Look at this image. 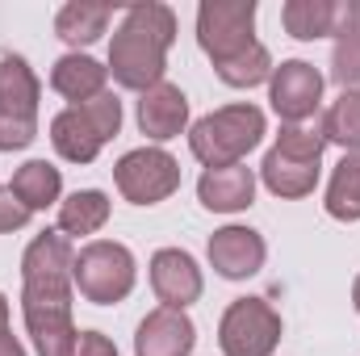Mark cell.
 Instances as JSON below:
<instances>
[{
    "instance_id": "1",
    "label": "cell",
    "mask_w": 360,
    "mask_h": 356,
    "mask_svg": "<svg viewBox=\"0 0 360 356\" xmlns=\"http://www.w3.org/2000/svg\"><path fill=\"white\" fill-rule=\"evenodd\" d=\"M72 268L76 252L72 239L59 231H42L30 239L21 256V314L38 356H72L76 323H72Z\"/></svg>"
},
{
    "instance_id": "2",
    "label": "cell",
    "mask_w": 360,
    "mask_h": 356,
    "mask_svg": "<svg viewBox=\"0 0 360 356\" xmlns=\"http://www.w3.org/2000/svg\"><path fill=\"white\" fill-rule=\"evenodd\" d=\"M176 42V13L160 0L130 4L113 42H109V72L122 89L147 92L164 84L168 51Z\"/></svg>"
},
{
    "instance_id": "3",
    "label": "cell",
    "mask_w": 360,
    "mask_h": 356,
    "mask_svg": "<svg viewBox=\"0 0 360 356\" xmlns=\"http://www.w3.org/2000/svg\"><path fill=\"white\" fill-rule=\"evenodd\" d=\"M264 130H269L264 109L252 105V101H235V105H222V109L205 113L188 130V151L205 168H231V164H243V155L260 147Z\"/></svg>"
},
{
    "instance_id": "4",
    "label": "cell",
    "mask_w": 360,
    "mask_h": 356,
    "mask_svg": "<svg viewBox=\"0 0 360 356\" xmlns=\"http://www.w3.org/2000/svg\"><path fill=\"white\" fill-rule=\"evenodd\" d=\"M122 130V101L113 92H101L84 105H68L51 117V143L68 164H92L109 139Z\"/></svg>"
},
{
    "instance_id": "5",
    "label": "cell",
    "mask_w": 360,
    "mask_h": 356,
    "mask_svg": "<svg viewBox=\"0 0 360 356\" xmlns=\"http://www.w3.org/2000/svg\"><path fill=\"white\" fill-rule=\"evenodd\" d=\"M323 147H327L323 134L302 130V126H285L260 164V177H264L272 197L293 201V197L314 193L319 172H323Z\"/></svg>"
},
{
    "instance_id": "6",
    "label": "cell",
    "mask_w": 360,
    "mask_h": 356,
    "mask_svg": "<svg viewBox=\"0 0 360 356\" xmlns=\"http://www.w3.org/2000/svg\"><path fill=\"white\" fill-rule=\"evenodd\" d=\"M197 42L210 55L214 72L243 59L256 46V0H201Z\"/></svg>"
},
{
    "instance_id": "7",
    "label": "cell",
    "mask_w": 360,
    "mask_h": 356,
    "mask_svg": "<svg viewBox=\"0 0 360 356\" xmlns=\"http://www.w3.org/2000/svg\"><path fill=\"white\" fill-rule=\"evenodd\" d=\"M42 84L21 55L0 59V151H25L38 139Z\"/></svg>"
},
{
    "instance_id": "8",
    "label": "cell",
    "mask_w": 360,
    "mask_h": 356,
    "mask_svg": "<svg viewBox=\"0 0 360 356\" xmlns=\"http://www.w3.org/2000/svg\"><path fill=\"white\" fill-rule=\"evenodd\" d=\"M72 281L76 289L96 302V306H113L122 298H130L134 281H139V268L126 243H113V239H92L76 252V268H72Z\"/></svg>"
},
{
    "instance_id": "9",
    "label": "cell",
    "mask_w": 360,
    "mask_h": 356,
    "mask_svg": "<svg viewBox=\"0 0 360 356\" xmlns=\"http://www.w3.org/2000/svg\"><path fill=\"white\" fill-rule=\"evenodd\" d=\"M281 344V314L269 298H235L218 323V348L226 356H272Z\"/></svg>"
},
{
    "instance_id": "10",
    "label": "cell",
    "mask_w": 360,
    "mask_h": 356,
    "mask_svg": "<svg viewBox=\"0 0 360 356\" xmlns=\"http://www.w3.org/2000/svg\"><path fill=\"white\" fill-rule=\"evenodd\" d=\"M113 184L134 205H160L180 189V164L164 147H134L113 164Z\"/></svg>"
},
{
    "instance_id": "11",
    "label": "cell",
    "mask_w": 360,
    "mask_h": 356,
    "mask_svg": "<svg viewBox=\"0 0 360 356\" xmlns=\"http://www.w3.org/2000/svg\"><path fill=\"white\" fill-rule=\"evenodd\" d=\"M269 101L281 122L302 126L323 105V72L314 63H306V59H285L281 68H272Z\"/></svg>"
},
{
    "instance_id": "12",
    "label": "cell",
    "mask_w": 360,
    "mask_h": 356,
    "mask_svg": "<svg viewBox=\"0 0 360 356\" xmlns=\"http://www.w3.org/2000/svg\"><path fill=\"white\" fill-rule=\"evenodd\" d=\"M281 21H285V34L297 42H314L327 34L340 38L360 21V4L356 0H289L281 8Z\"/></svg>"
},
{
    "instance_id": "13",
    "label": "cell",
    "mask_w": 360,
    "mask_h": 356,
    "mask_svg": "<svg viewBox=\"0 0 360 356\" xmlns=\"http://www.w3.org/2000/svg\"><path fill=\"white\" fill-rule=\"evenodd\" d=\"M205 252H210V265H214V272L222 281H248V276H256L264 268V256H269L264 235L252 231V227H239V222L214 231Z\"/></svg>"
},
{
    "instance_id": "14",
    "label": "cell",
    "mask_w": 360,
    "mask_h": 356,
    "mask_svg": "<svg viewBox=\"0 0 360 356\" xmlns=\"http://www.w3.org/2000/svg\"><path fill=\"white\" fill-rule=\"evenodd\" d=\"M151 289H155V298H160L164 306L184 310V306H193V302L201 298L205 281H201V268H197V260H193L188 252H180V248H160V252L151 256Z\"/></svg>"
},
{
    "instance_id": "15",
    "label": "cell",
    "mask_w": 360,
    "mask_h": 356,
    "mask_svg": "<svg viewBox=\"0 0 360 356\" xmlns=\"http://www.w3.org/2000/svg\"><path fill=\"white\" fill-rule=\"evenodd\" d=\"M197 344V327L184 310L160 306L139 323L134 336V356H188Z\"/></svg>"
},
{
    "instance_id": "16",
    "label": "cell",
    "mask_w": 360,
    "mask_h": 356,
    "mask_svg": "<svg viewBox=\"0 0 360 356\" xmlns=\"http://www.w3.org/2000/svg\"><path fill=\"white\" fill-rule=\"evenodd\" d=\"M184 126H188V96L176 84L164 80V84H155L139 96V130L147 139L168 143V139L184 134Z\"/></svg>"
},
{
    "instance_id": "17",
    "label": "cell",
    "mask_w": 360,
    "mask_h": 356,
    "mask_svg": "<svg viewBox=\"0 0 360 356\" xmlns=\"http://www.w3.org/2000/svg\"><path fill=\"white\" fill-rule=\"evenodd\" d=\"M197 197L205 210L214 214H239L256 201V172L243 168V164H231V168H205L197 180Z\"/></svg>"
},
{
    "instance_id": "18",
    "label": "cell",
    "mask_w": 360,
    "mask_h": 356,
    "mask_svg": "<svg viewBox=\"0 0 360 356\" xmlns=\"http://www.w3.org/2000/svg\"><path fill=\"white\" fill-rule=\"evenodd\" d=\"M105 80H109V68H101L92 55H63L55 68H51V89L59 96H68L72 105H84L92 96L105 92Z\"/></svg>"
},
{
    "instance_id": "19",
    "label": "cell",
    "mask_w": 360,
    "mask_h": 356,
    "mask_svg": "<svg viewBox=\"0 0 360 356\" xmlns=\"http://www.w3.org/2000/svg\"><path fill=\"white\" fill-rule=\"evenodd\" d=\"M8 189H13L17 201L34 214V210H46V205L59 201V193H63V177H59L55 164H46V160H30V164H21V168L13 172Z\"/></svg>"
},
{
    "instance_id": "20",
    "label": "cell",
    "mask_w": 360,
    "mask_h": 356,
    "mask_svg": "<svg viewBox=\"0 0 360 356\" xmlns=\"http://www.w3.org/2000/svg\"><path fill=\"white\" fill-rule=\"evenodd\" d=\"M109 17L113 8L109 4H89V0H72L55 13V34L68 42V46H89L96 42L105 30H109Z\"/></svg>"
},
{
    "instance_id": "21",
    "label": "cell",
    "mask_w": 360,
    "mask_h": 356,
    "mask_svg": "<svg viewBox=\"0 0 360 356\" xmlns=\"http://www.w3.org/2000/svg\"><path fill=\"white\" fill-rule=\"evenodd\" d=\"M109 222V197L101 189H76L68 201H59V235H96Z\"/></svg>"
},
{
    "instance_id": "22",
    "label": "cell",
    "mask_w": 360,
    "mask_h": 356,
    "mask_svg": "<svg viewBox=\"0 0 360 356\" xmlns=\"http://www.w3.org/2000/svg\"><path fill=\"white\" fill-rule=\"evenodd\" d=\"M327 214L340 222H360V151H344L327 184Z\"/></svg>"
},
{
    "instance_id": "23",
    "label": "cell",
    "mask_w": 360,
    "mask_h": 356,
    "mask_svg": "<svg viewBox=\"0 0 360 356\" xmlns=\"http://www.w3.org/2000/svg\"><path fill=\"white\" fill-rule=\"evenodd\" d=\"M319 134H323V143H335L344 151H360V89H344L331 101Z\"/></svg>"
},
{
    "instance_id": "24",
    "label": "cell",
    "mask_w": 360,
    "mask_h": 356,
    "mask_svg": "<svg viewBox=\"0 0 360 356\" xmlns=\"http://www.w3.org/2000/svg\"><path fill=\"white\" fill-rule=\"evenodd\" d=\"M331 80L340 89H360V21L335 38L331 51Z\"/></svg>"
},
{
    "instance_id": "25",
    "label": "cell",
    "mask_w": 360,
    "mask_h": 356,
    "mask_svg": "<svg viewBox=\"0 0 360 356\" xmlns=\"http://www.w3.org/2000/svg\"><path fill=\"white\" fill-rule=\"evenodd\" d=\"M25 222H30V210H25V205L17 201V193L4 184V189H0V235H8V231H21Z\"/></svg>"
},
{
    "instance_id": "26",
    "label": "cell",
    "mask_w": 360,
    "mask_h": 356,
    "mask_svg": "<svg viewBox=\"0 0 360 356\" xmlns=\"http://www.w3.org/2000/svg\"><path fill=\"white\" fill-rule=\"evenodd\" d=\"M72 356H117V348H113V340L101 336V331H80Z\"/></svg>"
},
{
    "instance_id": "27",
    "label": "cell",
    "mask_w": 360,
    "mask_h": 356,
    "mask_svg": "<svg viewBox=\"0 0 360 356\" xmlns=\"http://www.w3.org/2000/svg\"><path fill=\"white\" fill-rule=\"evenodd\" d=\"M0 356H25V348L17 344L13 327H8V298L0 293Z\"/></svg>"
},
{
    "instance_id": "28",
    "label": "cell",
    "mask_w": 360,
    "mask_h": 356,
    "mask_svg": "<svg viewBox=\"0 0 360 356\" xmlns=\"http://www.w3.org/2000/svg\"><path fill=\"white\" fill-rule=\"evenodd\" d=\"M352 302H356V314H360V276L352 281Z\"/></svg>"
}]
</instances>
